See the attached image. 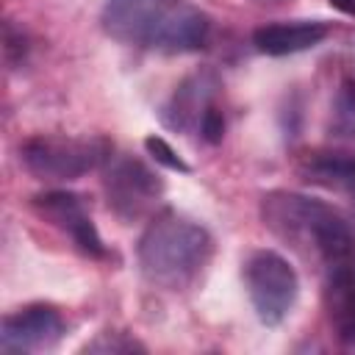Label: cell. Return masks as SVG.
Returning <instances> with one entry per match:
<instances>
[{
	"label": "cell",
	"instance_id": "2",
	"mask_svg": "<svg viewBox=\"0 0 355 355\" xmlns=\"http://www.w3.org/2000/svg\"><path fill=\"white\" fill-rule=\"evenodd\" d=\"M211 255H214L211 233L200 222L172 208L155 214L147 222L136 247V258L144 280L164 291L191 288L211 263Z\"/></svg>",
	"mask_w": 355,
	"mask_h": 355
},
{
	"label": "cell",
	"instance_id": "18",
	"mask_svg": "<svg viewBox=\"0 0 355 355\" xmlns=\"http://www.w3.org/2000/svg\"><path fill=\"white\" fill-rule=\"evenodd\" d=\"M255 3H286V0H255Z\"/></svg>",
	"mask_w": 355,
	"mask_h": 355
},
{
	"label": "cell",
	"instance_id": "7",
	"mask_svg": "<svg viewBox=\"0 0 355 355\" xmlns=\"http://www.w3.org/2000/svg\"><path fill=\"white\" fill-rule=\"evenodd\" d=\"M67 333L64 316L44 302L19 308L0 322V349L6 355H31L53 349Z\"/></svg>",
	"mask_w": 355,
	"mask_h": 355
},
{
	"label": "cell",
	"instance_id": "16",
	"mask_svg": "<svg viewBox=\"0 0 355 355\" xmlns=\"http://www.w3.org/2000/svg\"><path fill=\"white\" fill-rule=\"evenodd\" d=\"M25 53H28V39L22 36V31H14V25L8 22L6 25V58H8V64L22 61Z\"/></svg>",
	"mask_w": 355,
	"mask_h": 355
},
{
	"label": "cell",
	"instance_id": "11",
	"mask_svg": "<svg viewBox=\"0 0 355 355\" xmlns=\"http://www.w3.org/2000/svg\"><path fill=\"white\" fill-rule=\"evenodd\" d=\"M330 33L324 19H291V22H269L255 28L252 44L263 55H291L316 47Z\"/></svg>",
	"mask_w": 355,
	"mask_h": 355
},
{
	"label": "cell",
	"instance_id": "15",
	"mask_svg": "<svg viewBox=\"0 0 355 355\" xmlns=\"http://www.w3.org/2000/svg\"><path fill=\"white\" fill-rule=\"evenodd\" d=\"M200 136L208 141V144H219L222 136H225V116L216 105L208 108V114L202 116V125H200Z\"/></svg>",
	"mask_w": 355,
	"mask_h": 355
},
{
	"label": "cell",
	"instance_id": "4",
	"mask_svg": "<svg viewBox=\"0 0 355 355\" xmlns=\"http://www.w3.org/2000/svg\"><path fill=\"white\" fill-rule=\"evenodd\" d=\"M111 153L114 144L105 136H33L22 144L19 158L33 178L67 183L108 164Z\"/></svg>",
	"mask_w": 355,
	"mask_h": 355
},
{
	"label": "cell",
	"instance_id": "8",
	"mask_svg": "<svg viewBox=\"0 0 355 355\" xmlns=\"http://www.w3.org/2000/svg\"><path fill=\"white\" fill-rule=\"evenodd\" d=\"M322 302L338 341H355V244L330 255L322 266Z\"/></svg>",
	"mask_w": 355,
	"mask_h": 355
},
{
	"label": "cell",
	"instance_id": "5",
	"mask_svg": "<svg viewBox=\"0 0 355 355\" xmlns=\"http://www.w3.org/2000/svg\"><path fill=\"white\" fill-rule=\"evenodd\" d=\"M241 277L255 316L266 327L283 324L300 297V277L294 266L280 252L261 247L244 258Z\"/></svg>",
	"mask_w": 355,
	"mask_h": 355
},
{
	"label": "cell",
	"instance_id": "9",
	"mask_svg": "<svg viewBox=\"0 0 355 355\" xmlns=\"http://www.w3.org/2000/svg\"><path fill=\"white\" fill-rule=\"evenodd\" d=\"M33 205L44 219H50L55 227H61L75 241V247L80 252H86L89 258H108V250H105L89 211H86V202L80 194L55 189V191L36 194Z\"/></svg>",
	"mask_w": 355,
	"mask_h": 355
},
{
	"label": "cell",
	"instance_id": "13",
	"mask_svg": "<svg viewBox=\"0 0 355 355\" xmlns=\"http://www.w3.org/2000/svg\"><path fill=\"white\" fill-rule=\"evenodd\" d=\"M144 150L153 155L155 164H161V166H166V169H172V172H191V166H189V164L169 147V141L161 139V136H147V139H144Z\"/></svg>",
	"mask_w": 355,
	"mask_h": 355
},
{
	"label": "cell",
	"instance_id": "3",
	"mask_svg": "<svg viewBox=\"0 0 355 355\" xmlns=\"http://www.w3.org/2000/svg\"><path fill=\"white\" fill-rule=\"evenodd\" d=\"M261 219L280 241H286L300 255L313 258L319 266L330 255L355 244L352 225L333 205L297 191L277 189L263 194Z\"/></svg>",
	"mask_w": 355,
	"mask_h": 355
},
{
	"label": "cell",
	"instance_id": "6",
	"mask_svg": "<svg viewBox=\"0 0 355 355\" xmlns=\"http://www.w3.org/2000/svg\"><path fill=\"white\" fill-rule=\"evenodd\" d=\"M103 191H105L108 208L119 219L136 222L155 211L164 194V180L144 161L133 155H116V158L111 155L103 178Z\"/></svg>",
	"mask_w": 355,
	"mask_h": 355
},
{
	"label": "cell",
	"instance_id": "17",
	"mask_svg": "<svg viewBox=\"0 0 355 355\" xmlns=\"http://www.w3.org/2000/svg\"><path fill=\"white\" fill-rule=\"evenodd\" d=\"M333 8H338V11H344V14H349V17H355V0H327Z\"/></svg>",
	"mask_w": 355,
	"mask_h": 355
},
{
	"label": "cell",
	"instance_id": "14",
	"mask_svg": "<svg viewBox=\"0 0 355 355\" xmlns=\"http://www.w3.org/2000/svg\"><path fill=\"white\" fill-rule=\"evenodd\" d=\"M89 352H133V349H144L141 344H136L133 338H128L125 333H100L92 344H86Z\"/></svg>",
	"mask_w": 355,
	"mask_h": 355
},
{
	"label": "cell",
	"instance_id": "10",
	"mask_svg": "<svg viewBox=\"0 0 355 355\" xmlns=\"http://www.w3.org/2000/svg\"><path fill=\"white\" fill-rule=\"evenodd\" d=\"M219 92V78L211 69L191 72L178 83L172 97L161 105V122L178 133H200L202 116L214 105V97Z\"/></svg>",
	"mask_w": 355,
	"mask_h": 355
},
{
	"label": "cell",
	"instance_id": "1",
	"mask_svg": "<svg viewBox=\"0 0 355 355\" xmlns=\"http://www.w3.org/2000/svg\"><path fill=\"white\" fill-rule=\"evenodd\" d=\"M103 31L130 47L194 53L205 47L211 19L191 0H105Z\"/></svg>",
	"mask_w": 355,
	"mask_h": 355
},
{
	"label": "cell",
	"instance_id": "12",
	"mask_svg": "<svg viewBox=\"0 0 355 355\" xmlns=\"http://www.w3.org/2000/svg\"><path fill=\"white\" fill-rule=\"evenodd\" d=\"M305 183L336 191L355 205V155L352 153H316L300 164Z\"/></svg>",
	"mask_w": 355,
	"mask_h": 355
}]
</instances>
